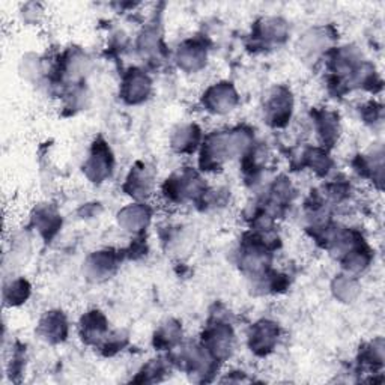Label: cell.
<instances>
[{"instance_id": "cell-3", "label": "cell", "mask_w": 385, "mask_h": 385, "mask_svg": "<svg viewBox=\"0 0 385 385\" xmlns=\"http://www.w3.org/2000/svg\"><path fill=\"white\" fill-rule=\"evenodd\" d=\"M112 170V155L107 151L105 146L101 144H95V149L92 157L89 158L88 166H86V172L88 176L90 179H94L95 182H101L104 178H107L110 175Z\"/></svg>"}, {"instance_id": "cell-4", "label": "cell", "mask_w": 385, "mask_h": 385, "mask_svg": "<svg viewBox=\"0 0 385 385\" xmlns=\"http://www.w3.org/2000/svg\"><path fill=\"white\" fill-rule=\"evenodd\" d=\"M267 112L274 127L285 125L292 112V98L290 94H288V90L282 88L275 90V94L271 97L268 102Z\"/></svg>"}, {"instance_id": "cell-7", "label": "cell", "mask_w": 385, "mask_h": 385, "mask_svg": "<svg viewBox=\"0 0 385 385\" xmlns=\"http://www.w3.org/2000/svg\"><path fill=\"white\" fill-rule=\"evenodd\" d=\"M41 329L47 339L51 342L63 340L66 336V321L59 312H53L47 315L46 320L41 322Z\"/></svg>"}, {"instance_id": "cell-2", "label": "cell", "mask_w": 385, "mask_h": 385, "mask_svg": "<svg viewBox=\"0 0 385 385\" xmlns=\"http://www.w3.org/2000/svg\"><path fill=\"white\" fill-rule=\"evenodd\" d=\"M277 334L278 329L271 322H260L255 325V328L251 329L250 336L251 351H255L258 354L270 352L277 342Z\"/></svg>"}, {"instance_id": "cell-5", "label": "cell", "mask_w": 385, "mask_h": 385, "mask_svg": "<svg viewBox=\"0 0 385 385\" xmlns=\"http://www.w3.org/2000/svg\"><path fill=\"white\" fill-rule=\"evenodd\" d=\"M211 354L216 358L228 357L232 352V343H233V333L229 327L217 325L214 329H211L208 337H205Z\"/></svg>"}, {"instance_id": "cell-6", "label": "cell", "mask_w": 385, "mask_h": 385, "mask_svg": "<svg viewBox=\"0 0 385 385\" xmlns=\"http://www.w3.org/2000/svg\"><path fill=\"white\" fill-rule=\"evenodd\" d=\"M151 89L149 78L140 71H131L124 82V98L128 102H140L146 100Z\"/></svg>"}, {"instance_id": "cell-10", "label": "cell", "mask_w": 385, "mask_h": 385, "mask_svg": "<svg viewBox=\"0 0 385 385\" xmlns=\"http://www.w3.org/2000/svg\"><path fill=\"white\" fill-rule=\"evenodd\" d=\"M199 140V130L196 125L182 127L176 137L174 139V146L181 152H191Z\"/></svg>"}, {"instance_id": "cell-8", "label": "cell", "mask_w": 385, "mask_h": 385, "mask_svg": "<svg viewBox=\"0 0 385 385\" xmlns=\"http://www.w3.org/2000/svg\"><path fill=\"white\" fill-rule=\"evenodd\" d=\"M82 328L86 340H98L105 333V329H107L101 312H90L89 315H86L83 317Z\"/></svg>"}, {"instance_id": "cell-11", "label": "cell", "mask_w": 385, "mask_h": 385, "mask_svg": "<svg viewBox=\"0 0 385 385\" xmlns=\"http://www.w3.org/2000/svg\"><path fill=\"white\" fill-rule=\"evenodd\" d=\"M179 334H181L179 325L170 322L158 331V334H155V347L163 348L172 347V344L176 343V337H179Z\"/></svg>"}, {"instance_id": "cell-1", "label": "cell", "mask_w": 385, "mask_h": 385, "mask_svg": "<svg viewBox=\"0 0 385 385\" xmlns=\"http://www.w3.org/2000/svg\"><path fill=\"white\" fill-rule=\"evenodd\" d=\"M236 104V94L231 83H218L206 92V105L216 113L231 112Z\"/></svg>"}, {"instance_id": "cell-12", "label": "cell", "mask_w": 385, "mask_h": 385, "mask_svg": "<svg viewBox=\"0 0 385 385\" xmlns=\"http://www.w3.org/2000/svg\"><path fill=\"white\" fill-rule=\"evenodd\" d=\"M11 289L12 290H11L9 300H11L12 304H17V302L24 301L26 298H28L29 290H31V288H29V285H28V282H26V280L14 282V283L11 285Z\"/></svg>"}, {"instance_id": "cell-9", "label": "cell", "mask_w": 385, "mask_h": 385, "mask_svg": "<svg viewBox=\"0 0 385 385\" xmlns=\"http://www.w3.org/2000/svg\"><path fill=\"white\" fill-rule=\"evenodd\" d=\"M205 58V53L202 47L196 44V43H187L181 50H179V62L182 66L187 68V65H190V68L196 70L202 65V60Z\"/></svg>"}]
</instances>
